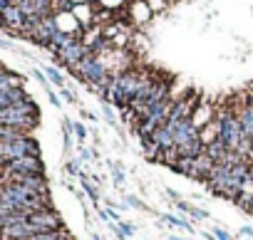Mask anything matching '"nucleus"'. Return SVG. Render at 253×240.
<instances>
[{"label": "nucleus", "mask_w": 253, "mask_h": 240, "mask_svg": "<svg viewBox=\"0 0 253 240\" xmlns=\"http://www.w3.org/2000/svg\"><path fill=\"white\" fill-rule=\"evenodd\" d=\"M23 156H40V144L28 134L18 141H8V144H0V159L3 164L8 161H15V159H23Z\"/></svg>", "instance_id": "obj_1"}, {"label": "nucleus", "mask_w": 253, "mask_h": 240, "mask_svg": "<svg viewBox=\"0 0 253 240\" xmlns=\"http://www.w3.org/2000/svg\"><path fill=\"white\" fill-rule=\"evenodd\" d=\"M5 173H35V176H45V166L40 161V156H23L15 161L3 164Z\"/></svg>", "instance_id": "obj_2"}, {"label": "nucleus", "mask_w": 253, "mask_h": 240, "mask_svg": "<svg viewBox=\"0 0 253 240\" xmlns=\"http://www.w3.org/2000/svg\"><path fill=\"white\" fill-rule=\"evenodd\" d=\"M57 33H60V28H57L55 15H47V18H42V20L38 23V28L30 33V40H33V42H38V45H42V47H47Z\"/></svg>", "instance_id": "obj_3"}, {"label": "nucleus", "mask_w": 253, "mask_h": 240, "mask_svg": "<svg viewBox=\"0 0 253 240\" xmlns=\"http://www.w3.org/2000/svg\"><path fill=\"white\" fill-rule=\"evenodd\" d=\"M23 25H25V15H23V10H20L18 5H8V8L3 10V28L10 30V33L23 35Z\"/></svg>", "instance_id": "obj_4"}, {"label": "nucleus", "mask_w": 253, "mask_h": 240, "mask_svg": "<svg viewBox=\"0 0 253 240\" xmlns=\"http://www.w3.org/2000/svg\"><path fill=\"white\" fill-rule=\"evenodd\" d=\"M213 166H216V161L204 151L201 156H196L194 159V173H191V178H199V181H209V176H211V171H213Z\"/></svg>", "instance_id": "obj_5"}, {"label": "nucleus", "mask_w": 253, "mask_h": 240, "mask_svg": "<svg viewBox=\"0 0 253 240\" xmlns=\"http://www.w3.org/2000/svg\"><path fill=\"white\" fill-rule=\"evenodd\" d=\"M129 10H132L134 23H144L152 15V8L147 5V0H134V3H129Z\"/></svg>", "instance_id": "obj_6"}, {"label": "nucleus", "mask_w": 253, "mask_h": 240, "mask_svg": "<svg viewBox=\"0 0 253 240\" xmlns=\"http://www.w3.org/2000/svg\"><path fill=\"white\" fill-rule=\"evenodd\" d=\"M23 137H28L23 129H18V127H8V124H0V144L18 141V139H23Z\"/></svg>", "instance_id": "obj_7"}, {"label": "nucleus", "mask_w": 253, "mask_h": 240, "mask_svg": "<svg viewBox=\"0 0 253 240\" xmlns=\"http://www.w3.org/2000/svg\"><path fill=\"white\" fill-rule=\"evenodd\" d=\"M47 77H50V79H52L55 84H62V74H60V72H57L55 67H47Z\"/></svg>", "instance_id": "obj_8"}, {"label": "nucleus", "mask_w": 253, "mask_h": 240, "mask_svg": "<svg viewBox=\"0 0 253 240\" xmlns=\"http://www.w3.org/2000/svg\"><path fill=\"white\" fill-rule=\"evenodd\" d=\"M82 186H84V188H87V193H89V196H92V198H97V188H94V186H92V183H89V181H87V178H82Z\"/></svg>", "instance_id": "obj_9"}, {"label": "nucleus", "mask_w": 253, "mask_h": 240, "mask_svg": "<svg viewBox=\"0 0 253 240\" xmlns=\"http://www.w3.org/2000/svg\"><path fill=\"white\" fill-rule=\"evenodd\" d=\"M147 5H149L152 10H162V8H164V0H147Z\"/></svg>", "instance_id": "obj_10"}, {"label": "nucleus", "mask_w": 253, "mask_h": 240, "mask_svg": "<svg viewBox=\"0 0 253 240\" xmlns=\"http://www.w3.org/2000/svg\"><path fill=\"white\" fill-rule=\"evenodd\" d=\"M72 129H75V134H77V139H80V141L87 137V132H84V127H82V124H75Z\"/></svg>", "instance_id": "obj_11"}, {"label": "nucleus", "mask_w": 253, "mask_h": 240, "mask_svg": "<svg viewBox=\"0 0 253 240\" xmlns=\"http://www.w3.org/2000/svg\"><path fill=\"white\" fill-rule=\"evenodd\" d=\"M216 238H218V240H231V235H228L226 230H221V228H216Z\"/></svg>", "instance_id": "obj_12"}, {"label": "nucleus", "mask_w": 253, "mask_h": 240, "mask_svg": "<svg viewBox=\"0 0 253 240\" xmlns=\"http://www.w3.org/2000/svg\"><path fill=\"white\" fill-rule=\"evenodd\" d=\"M174 240H179V238H174Z\"/></svg>", "instance_id": "obj_13"}]
</instances>
